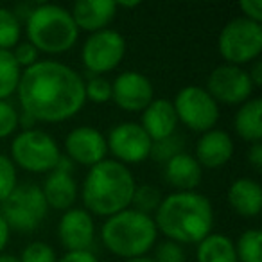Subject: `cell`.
<instances>
[{
    "label": "cell",
    "instance_id": "7a4b0ae2",
    "mask_svg": "<svg viewBox=\"0 0 262 262\" xmlns=\"http://www.w3.org/2000/svg\"><path fill=\"white\" fill-rule=\"evenodd\" d=\"M157 230L178 244H198L214 226V208L207 196L190 192H172L162 198L153 217Z\"/></svg>",
    "mask_w": 262,
    "mask_h": 262
},
{
    "label": "cell",
    "instance_id": "d6a6232c",
    "mask_svg": "<svg viewBox=\"0 0 262 262\" xmlns=\"http://www.w3.org/2000/svg\"><path fill=\"white\" fill-rule=\"evenodd\" d=\"M18 127V112L8 101H0V139L13 135Z\"/></svg>",
    "mask_w": 262,
    "mask_h": 262
},
{
    "label": "cell",
    "instance_id": "1f68e13d",
    "mask_svg": "<svg viewBox=\"0 0 262 262\" xmlns=\"http://www.w3.org/2000/svg\"><path fill=\"white\" fill-rule=\"evenodd\" d=\"M155 260L157 262H185L187 255L182 244L174 243V241H162L155 250Z\"/></svg>",
    "mask_w": 262,
    "mask_h": 262
},
{
    "label": "cell",
    "instance_id": "7402d4cb",
    "mask_svg": "<svg viewBox=\"0 0 262 262\" xmlns=\"http://www.w3.org/2000/svg\"><path fill=\"white\" fill-rule=\"evenodd\" d=\"M235 133L246 142H260L262 139V99L251 97L239 106L233 119Z\"/></svg>",
    "mask_w": 262,
    "mask_h": 262
},
{
    "label": "cell",
    "instance_id": "9a60e30c",
    "mask_svg": "<svg viewBox=\"0 0 262 262\" xmlns=\"http://www.w3.org/2000/svg\"><path fill=\"white\" fill-rule=\"evenodd\" d=\"M58 237L67 251H90L95 225L84 208H69L58 223Z\"/></svg>",
    "mask_w": 262,
    "mask_h": 262
},
{
    "label": "cell",
    "instance_id": "ab89813d",
    "mask_svg": "<svg viewBox=\"0 0 262 262\" xmlns=\"http://www.w3.org/2000/svg\"><path fill=\"white\" fill-rule=\"evenodd\" d=\"M115 6H117V9H119V8L133 9V8H139L140 2H139V0H133V2H115Z\"/></svg>",
    "mask_w": 262,
    "mask_h": 262
},
{
    "label": "cell",
    "instance_id": "60d3db41",
    "mask_svg": "<svg viewBox=\"0 0 262 262\" xmlns=\"http://www.w3.org/2000/svg\"><path fill=\"white\" fill-rule=\"evenodd\" d=\"M0 262H20V258L9 253H0Z\"/></svg>",
    "mask_w": 262,
    "mask_h": 262
},
{
    "label": "cell",
    "instance_id": "4316f807",
    "mask_svg": "<svg viewBox=\"0 0 262 262\" xmlns=\"http://www.w3.org/2000/svg\"><path fill=\"white\" fill-rule=\"evenodd\" d=\"M183 147H185V140L182 135L174 133V135L167 137V139L162 140H155L151 144V151H149V158H153L158 164H167L171 158H174L176 155L183 153Z\"/></svg>",
    "mask_w": 262,
    "mask_h": 262
},
{
    "label": "cell",
    "instance_id": "cb8c5ba5",
    "mask_svg": "<svg viewBox=\"0 0 262 262\" xmlns=\"http://www.w3.org/2000/svg\"><path fill=\"white\" fill-rule=\"evenodd\" d=\"M22 70L16 65L11 51H0V101H6L16 92Z\"/></svg>",
    "mask_w": 262,
    "mask_h": 262
},
{
    "label": "cell",
    "instance_id": "f1b7e54d",
    "mask_svg": "<svg viewBox=\"0 0 262 262\" xmlns=\"http://www.w3.org/2000/svg\"><path fill=\"white\" fill-rule=\"evenodd\" d=\"M84 97L94 104H104L112 101V81H108L104 76H92L88 81H84Z\"/></svg>",
    "mask_w": 262,
    "mask_h": 262
},
{
    "label": "cell",
    "instance_id": "d6986e66",
    "mask_svg": "<svg viewBox=\"0 0 262 262\" xmlns=\"http://www.w3.org/2000/svg\"><path fill=\"white\" fill-rule=\"evenodd\" d=\"M165 180L178 192H190L203 180V167L189 153H180L165 164Z\"/></svg>",
    "mask_w": 262,
    "mask_h": 262
},
{
    "label": "cell",
    "instance_id": "8992f818",
    "mask_svg": "<svg viewBox=\"0 0 262 262\" xmlns=\"http://www.w3.org/2000/svg\"><path fill=\"white\" fill-rule=\"evenodd\" d=\"M61 151L54 139L41 129H24L11 142V162L29 172H51Z\"/></svg>",
    "mask_w": 262,
    "mask_h": 262
},
{
    "label": "cell",
    "instance_id": "ffe728a7",
    "mask_svg": "<svg viewBox=\"0 0 262 262\" xmlns=\"http://www.w3.org/2000/svg\"><path fill=\"white\" fill-rule=\"evenodd\" d=\"M226 200L232 210L243 217H257L262 208L260 183L253 178H237L226 192Z\"/></svg>",
    "mask_w": 262,
    "mask_h": 262
},
{
    "label": "cell",
    "instance_id": "30bf717a",
    "mask_svg": "<svg viewBox=\"0 0 262 262\" xmlns=\"http://www.w3.org/2000/svg\"><path fill=\"white\" fill-rule=\"evenodd\" d=\"M126 54V40L113 29L92 33L81 49L83 65L92 76H104L122 63Z\"/></svg>",
    "mask_w": 262,
    "mask_h": 262
},
{
    "label": "cell",
    "instance_id": "484cf974",
    "mask_svg": "<svg viewBox=\"0 0 262 262\" xmlns=\"http://www.w3.org/2000/svg\"><path fill=\"white\" fill-rule=\"evenodd\" d=\"M22 26L15 11L0 8V51H13L20 41Z\"/></svg>",
    "mask_w": 262,
    "mask_h": 262
},
{
    "label": "cell",
    "instance_id": "83f0119b",
    "mask_svg": "<svg viewBox=\"0 0 262 262\" xmlns=\"http://www.w3.org/2000/svg\"><path fill=\"white\" fill-rule=\"evenodd\" d=\"M162 201V192L151 183H144V185L135 187V192H133V210L142 212L146 215H151L157 212L158 205Z\"/></svg>",
    "mask_w": 262,
    "mask_h": 262
},
{
    "label": "cell",
    "instance_id": "b9f144b4",
    "mask_svg": "<svg viewBox=\"0 0 262 262\" xmlns=\"http://www.w3.org/2000/svg\"><path fill=\"white\" fill-rule=\"evenodd\" d=\"M126 262H157L153 257H147V255H142V257H135V258H127Z\"/></svg>",
    "mask_w": 262,
    "mask_h": 262
},
{
    "label": "cell",
    "instance_id": "ac0fdd59",
    "mask_svg": "<svg viewBox=\"0 0 262 262\" xmlns=\"http://www.w3.org/2000/svg\"><path fill=\"white\" fill-rule=\"evenodd\" d=\"M142 129L147 133L151 140H162L174 135L178 126L172 101L169 99H153L151 104L142 112Z\"/></svg>",
    "mask_w": 262,
    "mask_h": 262
},
{
    "label": "cell",
    "instance_id": "5bb4252c",
    "mask_svg": "<svg viewBox=\"0 0 262 262\" xmlns=\"http://www.w3.org/2000/svg\"><path fill=\"white\" fill-rule=\"evenodd\" d=\"M65 151V157H69L72 164L94 167L99 162L106 160L108 155L106 137L92 126H79L67 135Z\"/></svg>",
    "mask_w": 262,
    "mask_h": 262
},
{
    "label": "cell",
    "instance_id": "ba28073f",
    "mask_svg": "<svg viewBox=\"0 0 262 262\" xmlns=\"http://www.w3.org/2000/svg\"><path fill=\"white\" fill-rule=\"evenodd\" d=\"M47 201L38 185L24 183L2 201L0 215L8 223L9 230H18L22 233L33 232L43 223L47 215Z\"/></svg>",
    "mask_w": 262,
    "mask_h": 262
},
{
    "label": "cell",
    "instance_id": "7c38bea8",
    "mask_svg": "<svg viewBox=\"0 0 262 262\" xmlns=\"http://www.w3.org/2000/svg\"><path fill=\"white\" fill-rule=\"evenodd\" d=\"M153 140L139 122H120L110 129L106 137L108 151L120 164H140L149 158Z\"/></svg>",
    "mask_w": 262,
    "mask_h": 262
},
{
    "label": "cell",
    "instance_id": "2e32d148",
    "mask_svg": "<svg viewBox=\"0 0 262 262\" xmlns=\"http://www.w3.org/2000/svg\"><path fill=\"white\" fill-rule=\"evenodd\" d=\"M233 155L232 137L223 129H210L201 133L196 144V160L205 169H219L228 164Z\"/></svg>",
    "mask_w": 262,
    "mask_h": 262
},
{
    "label": "cell",
    "instance_id": "4dcf8cb0",
    "mask_svg": "<svg viewBox=\"0 0 262 262\" xmlns=\"http://www.w3.org/2000/svg\"><path fill=\"white\" fill-rule=\"evenodd\" d=\"M18 258L20 262H58L54 248L41 243V241L27 244Z\"/></svg>",
    "mask_w": 262,
    "mask_h": 262
},
{
    "label": "cell",
    "instance_id": "44dd1931",
    "mask_svg": "<svg viewBox=\"0 0 262 262\" xmlns=\"http://www.w3.org/2000/svg\"><path fill=\"white\" fill-rule=\"evenodd\" d=\"M43 198L47 201V207H52L56 210H69L72 208L74 201L77 198V183L70 172L54 171L49 172L45 178L43 187H40Z\"/></svg>",
    "mask_w": 262,
    "mask_h": 262
},
{
    "label": "cell",
    "instance_id": "8d00e7d4",
    "mask_svg": "<svg viewBox=\"0 0 262 262\" xmlns=\"http://www.w3.org/2000/svg\"><path fill=\"white\" fill-rule=\"evenodd\" d=\"M248 162L255 171H260L262 169V144L253 142L251 147L248 149Z\"/></svg>",
    "mask_w": 262,
    "mask_h": 262
},
{
    "label": "cell",
    "instance_id": "d4e9b609",
    "mask_svg": "<svg viewBox=\"0 0 262 262\" xmlns=\"http://www.w3.org/2000/svg\"><path fill=\"white\" fill-rule=\"evenodd\" d=\"M237 262H262V233L260 230L251 228L239 235L233 243Z\"/></svg>",
    "mask_w": 262,
    "mask_h": 262
},
{
    "label": "cell",
    "instance_id": "e0dca14e",
    "mask_svg": "<svg viewBox=\"0 0 262 262\" xmlns=\"http://www.w3.org/2000/svg\"><path fill=\"white\" fill-rule=\"evenodd\" d=\"M70 15L77 29L92 34L110 26L117 15V6L113 0H77Z\"/></svg>",
    "mask_w": 262,
    "mask_h": 262
},
{
    "label": "cell",
    "instance_id": "4fadbf2b",
    "mask_svg": "<svg viewBox=\"0 0 262 262\" xmlns=\"http://www.w3.org/2000/svg\"><path fill=\"white\" fill-rule=\"evenodd\" d=\"M155 99L153 83L135 70L119 74L112 83V101L124 112L142 113Z\"/></svg>",
    "mask_w": 262,
    "mask_h": 262
},
{
    "label": "cell",
    "instance_id": "8fae6325",
    "mask_svg": "<svg viewBox=\"0 0 262 262\" xmlns=\"http://www.w3.org/2000/svg\"><path fill=\"white\" fill-rule=\"evenodd\" d=\"M205 90L217 104L241 106L248 99H251L255 88L246 70L225 63V65L215 67L210 72Z\"/></svg>",
    "mask_w": 262,
    "mask_h": 262
},
{
    "label": "cell",
    "instance_id": "d590c367",
    "mask_svg": "<svg viewBox=\"0 0 262 262\" xmlns=\"http://www.w3.org/2000/svg\"><path fill=\"white\" fill-rule=\"evenodd\" d=\"M58 262H99L92 251H67Z\"/></svg>",
    "mask_w": 262,
    "mask_h": 262
},
{
    "label": "cell",
    "instance_id": "6da1fadb",
    "mask_svg": "<svg viewBox=\"0 0 262 262\" xmlns=\"http://www.w3.org/2000/svg\"><path fill=\"white\" fill-rule=\"evenodd\" d=\"M16 94L22 112L36 122L69 120L86 102L83 77L54 59H43L22 70Z\"/></svg>",
    "mask_w": 262,
    "mask_h": 262
},
{
    "label": "cell",
    "instance_id": "836d02e7",
    "mask_svg": "<svg viewBox=\"0 0 262 262\" xmlns=\"http://www.w3.org/2000/svg\"><path fill=\"white\" fill-rule=\"evenodd\" d=\"M11 54H13V58H15L16 65L20 67V70L29 69L34 63L40 61V59H38L40 58V51H38L33 43H29V41H18L16 47L11 51Z\"/></svg>",
    "mask_w": 262,
    "mask_h": 262
},
{
    "label": "cell",
    "instance_id": "74e56055",
    "mask_svg": "<svg viewBox=\"0 0 262 262\" xmlns=\"http://www.w3.org/2000/svg\"><path fill=\"white\" fill-rule=\"evenodd\" d=\"M248 76H250V81L253 84V88H258L262 84V63L260 59H255L251 61V69L246 70Z\"/></svg>",
    "mask_w": 262,
    "mask_h": 262
},
{
    "label": "cell",
    "instance_id": "f35d334b",
    "mask_svg": "<svg viewBox=\"0 0 262 262\" xmlns=\"http://www.w3.org/2000/svg\"><path fill=\"white\" fill-rule=\"evenodd\" d=\"M9 233H11V230H9L8 223H6L4 217L0 215V253H4V248L8 246Z\"/></svg>",
    "mask_w": 262,
    "mask_h": 262
},
{
    "label": "cell",
    "instance_id": "603a6c76",
    "mask_svg": "<svg viewBox=\"0 0 262 262\" xmlns=\"http://www.w3.org/2000/svg\"><path fill=\"white\" fill-rule=\"evenodd\" d=\"M198 262H237L235 246L230 237L223 233H208L196 248Z\"/></svg>",
    "mask_w": 262,
    "mask_h": 262
},
{
    "label": "cell",
    "instance_id": "9c48e42d",
    "mask_svg": "<svg viewBox=\"0 0 262 262\" xmlns=\"http://www.w3.org/2000/svg\"><path fill=\"white\" fill-rule=\"evenodd\" d=\"M172 106H174L178 122H183L187 127L198 133H207L214 129L219 120V104L205 88L198 84L183 86L176 94Z\"/></svg>",
    "mask_w": 262,
    "mask_h": 262
},
{
    "label": "cell",
    "instance_id": "5b68a950",
    "mask_svg": "<svg viewBox=\"0 0 262 262\" xmlns=\"http://www.w3.org/2000/svg\"><path fill=\"white\" fill-rule=\"evenodd\" d=\"M27 41L45 54H61L76 45L79 29L69 9L56 4H38L26 18Z\"/></svg>",
    "mask_w": 262,
    "mask_h": 262
},
{
    "label": "cell",
    "instance_id": "277c9868",
    "mask_svg": "<svg viewBox=\"0 0 262 262\" xmlns=\"http://www.w3.org/2000/svg\"><path fill=\"white\" fill-rule=\"evenodd\" d=\"M158 230L153 217L133 208L106 217L101 228V239L106 250L122 258L146 255L157 244Z\"/></svg>",
    "mask_w": 262,
    "mask_h": 262
},
{
    "label": "cell",
    "instance_id": "e575fe53",
    "mask_svg": "<svg viewBox=\"0 0 262 262\" xmlns=\"http://www.w3.org/2000/svg\"><path fill=\"white\" fill-rule=\"evenodd\" d=\"M239 9L243 11V16L251 22H262V0H243L239 4Z\"/></svg>",
    "mask_w": 262,
    "mask_h": 262
},
{
    "label": "cell",
    "instance_id": "52a82bcc",
    "mask_svg": "<svg viewBox=\"0 0 262 262\" xmlns=\"http://www.w3.org/2000/svg\"><path fill=\"white\" fill-rule=\"evenodd\" d=\"M217 49L228 65L255 61L262 52V26L244 16L230 20L219 33Z\"/></svg>",
    "mask_w": 262,
    "mask_h": 262
},
{
    "label": "cell",
    "instance_id": "3957f363",
    "mask_svg": "<svg viewBox=\"0 0 262 262\" xmlns=\"http://www.w3.org/2000/svg\"><path fill=\"white\" fill-rule=\"evenodd\" d=\"M135 178L124 164L102 160L90 167L81 187L84 210L95 215H115L126 210L135 192Z\"/></svg>",
    "mask_w": 262,
    "mask_h": 262
},
{
    "label": "cell",
    "instance_id": "f546056e",
    "mask_svg": "<svg viewBox=\"0 0 262 262\" xmlns=\"http://www.w3.org/2000/svg\"><path fill=\"white\" fill-rule=\"evenodd\" d=\"M16 185H18L16 165L9 157L0 153V203L16 189Z\"/></svg>",
    "mask_w": 262,
    "mask_h": 262
}]
</instances>
